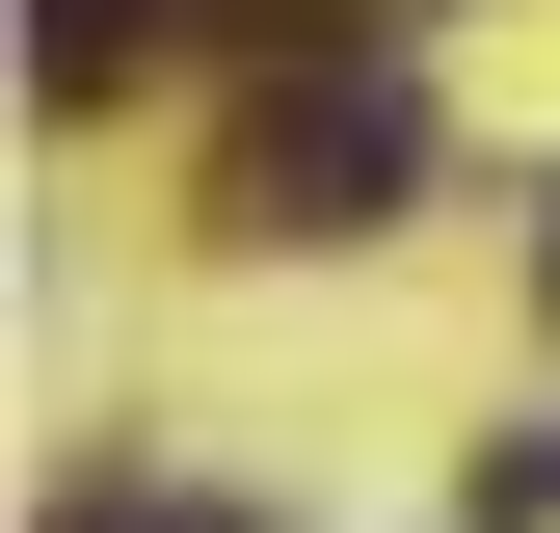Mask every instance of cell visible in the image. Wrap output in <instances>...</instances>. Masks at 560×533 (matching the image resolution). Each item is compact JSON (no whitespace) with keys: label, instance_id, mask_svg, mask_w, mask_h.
I'll return each mask as SVG.
<instances>
[{"label":"cell","instance_id":"obj_2","mask_svg":"<svg viewBox=\"0 0 560 533\" xmlns=\"http://www.w3.org/2000/svg\"><path fill=\"white\" fill-rule=\"evenodd\" d=\"M81 533H241V507H187V481H133V507H81Z\"/></svg>","mask_w":560,"mask_h":533},{"label":"cell","instance_id":"obj_1","mask_svg":"<svg viewBox=\"0 0 560 533\" xmlns=\"http://www.w3.org/2000/svg\"><path fill=\"white\" fill-rule=\"evenodd\" d=\"M400 161H428V107L347 54V81H294V107L241 133V187H214V214H241V240H374V187H400Z\"/></svg>","mask_w":560,"mask_h":533}]
</instances>
